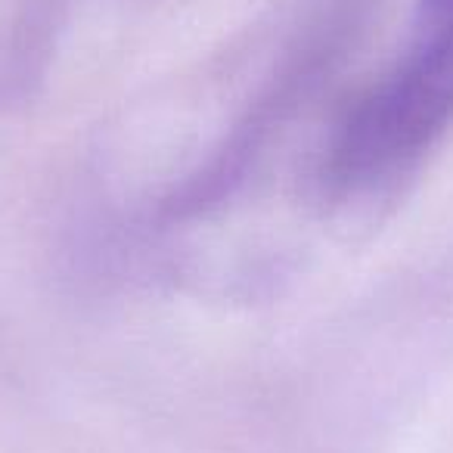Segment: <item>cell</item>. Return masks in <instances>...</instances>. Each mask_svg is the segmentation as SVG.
<instances>
[{
	"mask_svg": "<svg viewBox=\"0 0 453 453\" xmlns=\"http://www.w3.org/2000/svg\"><path fill=\"white\" fill-rule=\"evenodd\" d=\"M453 125V28H413L407 50L342 112L323 177L360 193L413 168Z\"/></svg>",
	"mask_w": 453,
	"mask_h": 453,
	"instance_id": "6da1fadb",
	"label": "cell"
},
{
	"mask_svg": "<svg viewBox=\"0 0 453 453\" xmlns=\"http://www.w3.org/2000/svg\"><path fill=\"white\" fill-rule=\"evenodd\" d=\"M413 28H453V0H416Z\"/></svg>",
	"mask_w": 453,
	"mask_h": 453,
	"instance_id": "7a4b0ae2",
	"label": "cell"
}]
</instances>
